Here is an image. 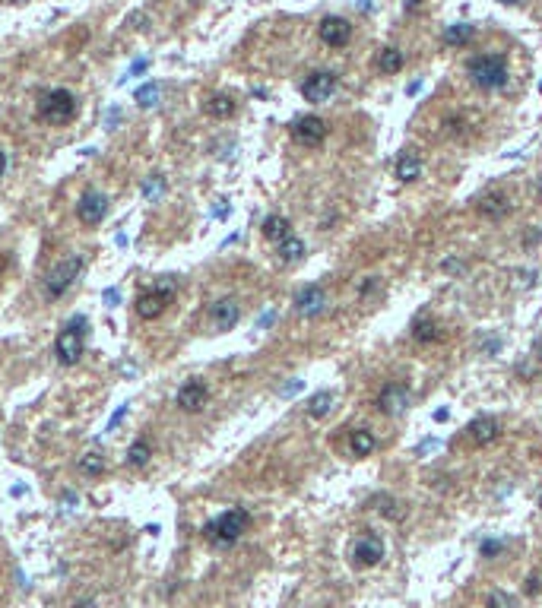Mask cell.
Segmentation results:
<instances>
[{
	"label": "cell",
	"instance_id": "cell-1",
	"mask_svg": "<svg viewBox=\"0 0 542 608\" xmlns=\"http://www.w3.org/2000/svg\"><path fill=\"white\" fill-rule=\"evenodd\" d=\"M466 73L469 82L482 92H498V89L508 86L510 73H508V57L504 54H476L466 63Z\"/></svg>",
	"mask_w": 542,
	"mask_h": 608
},
{
	"label": "cell",
	"instance_id": "cell-2",
	"mask_svg": "<svg viewBox=\"0 0 542 608\" xmlns=\"http://www.w3.org/2000/svg\"><path fill=\"white\" fill-rule=\"evenodd\" d=\"M248 526H251V513L244 507H229L225 513L213 517L203 526V538H210L213 545H235L248 532Z\"/></svg>",
	"mask_w": 542,
	"mask_h": 608
},
{
	"label": "cell",
	"instance_id": "cell-3",
	"mask_svg": "<svg viewBox=\"0 0 542 608\" xmlns=\"http://www.w3.org/2000/svg\"><path fill=\"white\" fill-rule=\"evenodd\" d=\"M175 291H178V279L162 276L159 282H153V289H143L134 301V310L143 320H156L168 310V304L175 301Z\"/></svg>",
	"mask_w": 542,
	"mask_h": 608
},
{
	"label": "cell",
	"instance_id": "cell-4",
	"mask_svg": "<svg viewBox=\"0 0 542 608\" xmlns=\"http://www.w3.org/2000/svg\"><path fill=\"white\" fill-rule=\"evenodd\" d=\"M86 317H77V320H70L64 329L58 333V339H54V358L61 361L64 367H73L80 358H83V348H86Z\"/></svg>",
	"mask_w": 542,
	"mask_h": 608
},
{
	"label": "cell",
	"instance_id": "cell-5",
	"mask_svg": "<svg viewBox=\"0 0 542 608\" xmlns=\"http://www.w3.org/2000/svg\"><path fill=\"white\" fill-rule=\"evenodd\" d=\"M39 118L54 127L70 124L77 118V95L70 89H51V92H45L39 99Z\"/></svg>",
	"mask_w": 542,
	"mask_h": 608
},
{
	"label": "cell",
	"instance_id": "cell-6",
	"mask_svg": "<svg viewBox=\"0 0 542 608\" xmlns=\"http://www.w3.org/2000/svg\"><path fill=\"white\" fill-rule=\"evenodd\" d=\"M80 270H83V257H80V253H70V257L58 260V263L48 270V276H45V295L51 298V301H54V298H64L67 289L77 282Z\"/></svg>",
	"mask_w": 542,
	"mask_h": 608
},
{
	"label": "cell",
	"instance_id": "cell-7",
	"mask_svg": "<svg viewBox=\"0 0 542 608\" xmlns=\"http://www.w3.org/2000/svg\"><path fill=\"white\" fill-rule=\"evenodd\" d=\"M336 82H339L336 73H330V70H314V73L301 82V95H305V101H311V105H324V101H330V95L336 92Z\"/></svg>",
	"mask_w": 542,
	"mask_h": 608
},
{
	"label": "cell",
	"instance_id": "cell-8",
	"mask_svg": "<svg viewBox=\"0 0 542 608\" xmlns=\"http://www.w3.org/2000/svg\"><path fill=\"white\" fill-rule=\"evenodd\" d=\"M384 538L377 532H362L352 545V564L355 567H374V564L384 561Z\"/></svg>",
	"mask_w": 542,
	"mask_h": 608
},
{
	"label": "cell",
	"instance_id": "cell-9",
	"mask_svg": "<svg viewBox=\"0 0 542 608\" xmlns=\"http://www.w3.org/2000/svg\"><path fill=\"white\" fill-rule=\"evenodd\" d=\"M108 215V196L99 190H83V196L77 200V219L83 225H99Z\"/></svg>",
	"mask_w": 542,
	"mask_h": 608
},
{
	"label": "cell",
	"instance_id": "cell-10",
	"mask_svg": "<svg viewBox=\"0 0 542 608\" xmlns=\"http://www.w3.org/2000/svg\"><path fill=\"white\" fill-rule=\"evenodd\" d=\"M292 139L301 146H320L327 137V120L317 118V114H305V118H298L292 127Z\"/></svg>",
	"mask_w": 542,
	"mask_h": 608
},
{
	"label": "cell",
	"instance_id": "cell-11",
	"mask_svg": "<svg viewBox=\"0 0 542 608\" xmlns=\"http://www.w3.org/2000/svg\"><path fill=\"white\" fill-rule=\"evenodd\" d=\"M210 327L213 333H229L238 320H241V304L235 298H219L216 304H210Z\"/></svg>",
	"mask_w": 542,
	"mask_h": 608
},
{
	"label": "cell",
	"instance_id": "cell-12",
	"mask_svg": "<svg viewBox=\"0 0 542 608\" xmlns=\"http://www.w3.org/2000/svg\"><path fill=\"white\" fill-rule=\"evenodd\" d=\"M317 35L327 48H346L352 38V25H349V19H343V16H324L317 25Z\"/></svg>",
	"mask_w": 542,
	"mask_h": 608
},
{
	"label": "cell",
	"instance_id": "cell-13",
	"mask_svg": "<svg viewBox=\"0 0 542 608\" xmlns=\"http://www.w3.org/2000/svg\"><path fill=\"white\" fill-rule=\"evenodd\" d=\"M206 399H210V386L203 384V380H187L184 386L178 390V396H175V405H178L181 412H200L206 405Z\"/></svg>",
	"mask_w": 542,
	"mask_h": 608
},
{
	"label": "cell",
	"instance_id": "cell-14",
	"mask_svg": "<svg viewBox=\"0 0 542 608\" xmlns=\"http://www.w3.org/2000/svg\"><path fill=\"white\" fill-rule=\"evenodd\" d=\"M409 405V386L406 384H387L381 393H377V409L384 415H403Z\"/></svg>",
	"mask_w": 542,
	"mask_h": 608
},
{
	"label": "cell",
	"instance_id": "cell-15",
	"mask_svg": "<svg viewBox=\"0 0 542 608\" xmlns=\"http://www.w3.org/2000/svg\"><path fill=\"white\" fill-rule=\"evenodd\" d=\"M466 431H469V441L476 443V447H489V443L498 441V434H501V424H498L495 418H489V415H479V418H472Z\"/></svg>",
	"mask_w": 542,
	"mask_h": 608
},
{
	"label": "cell",
	"instance_id": "cell-16",
	"mask_svg": "<svg viewBox=\"0 0 542 608\" xmlns=\"http://www.w3.org/2000/svg\"><path fill=\"white\" fill-rule=\"evenodd\" d=\"M324 304H327V295L320 285H305V289L295 295V310L305 317H317L320 310H324Z\"/></svg>",
	"mask_w": 542,
	"mask_h": 608
},
{
	"label": "cell",
	"instance_id": "cell-17",
	"mask_svg": "<svg viewBox=\"0 0 542 608\" xmlns=\"http://www.w3.org/2000/svg\"><path fill=\"white\" fill-rule=\"evenodd\" d=\"M412 336L415 342H422V346H428V342H441L444 339V329H441L438 320H431V317H419V320L412 323Z\"/></svg>",
	"mask_w": 542,
	"mask_h": 608
},
{
	"label": "cell",
	"instance_id": "cell-18",
	"mask_svg": "<svg viewBox=\"0 0 542 608\" xmlns=\"http://www.w3.org/2000/svg\"><path fill=\"white\" fill-rule=\"evenodd\" d=\"M393 175H396V181H403V184H412V181H419V177H422V162L412 156V152H400V158H396V168H393Z\"/></svg>",
	"mask_w": 542,
	"mask_h": 608
},
{
	"label": "cell",
	"instance_id": "cell-19",
	"mask_svg": "<svg viewBox=\"0 0 542 608\" xmlns=\"http://www.w3.org/2000/svg\"><path fill=\"white\" fill-rule=\"evenodd\" d=\"M235 99L232 95H213V99H206L203 101V111L210 114V118H216V120H229L232 114H235Z\"/></svg>",
	"mask_w": 542,
	"mask_h": 608
},
{
	"label": "cell",
	"instance_id": "cell-20",
	"mask_svg": "<svg viewBox=\"0 0 542 608\" xmlns=\"http://www.w3.org/2000/svg\"><path fill=\"white\" fill-rule=\"evenodd\" d=\"M260 232H263V238H267V241H276V244H279L282 238H289V234H292V225H289L286 215H267V219H263V225H260Z\"/></svg>",
	"mask_w": 542,
	"mask_h": 608
},
{
	"label": "cell",
	"instance_id": "cell-21",
	"mask_svg": "<svg viewBox=\"0 0 542 608\" xmlns=\"http://www.w3.org/2000/svg\"><path fill=\"white\" fill-rule=\"evenodd\" d=\"M374 447H377V441H374V434H371L368 428H355L349 434L352 456H371V453H374Z\"/></svg>",
	"mask_w": 542,
	"mask_h": 608
},
{
	"label": "cell",
	"instance_id": "cell-22",
	"mask_svg": "<svg viewBox=\"0 0 542 608\" xmlns=\"http://www.w3.org/2000/svg\"><path fill=\"white\" fill-rule=\"evenodd\" d=\"M333 393L330 390H320V393H314L311 399H308V418H314V422H320V418H327L330 415V409H333Z\"/></svg>",
	"mask_w": 542,
	"mask_h": 608
},
{
	"label": "cell",
	"instance_id": "cell-23",
	"mask_svg": "<svg viewBox=\"0 0 542 608\" xmlns=\"http://www.w3.org/2000/svg\"><path fill=\"white\" fill-rule=\"evenodd\" d=\"M479 213L489 215V219H504V215L510 213V203H508V196H501V194L482 196V200H479Z\"/></svg>",
	"mask_w": 542,
	"mask_h": 608
},
{
	"label": "cell",
	"instance_id": "cell-24",
	"mask_svg": "<svg viewBox=\"0 0 542 608\" xmlns=\"http://www.w3.org/2000/svg\"><path fill=\"white\" fill-rule=\"evenodd\" d=\"M276 253H279L282 263H295V260L305 257V241L295 238V234H289V238H282L279 244H276Z\"/></svg>",
	"mask_w": 542,
	"mask_h": 608
},
{
	"label": "cell",
	"instance_id": "cell-25",
	"mask_svg": "<svg viewBox=\"0 0 542 608\" xmlns=\"http://www.w3.org/2000/svg\"><path fill=\"white\" fill-rule=\"evenodd\" d=\"M149 456H153V447H149V443L140 437V441H134V443L127 447V456H124V462H127L130 469H143V466L149 462Z\"/></svg>",
	"mask_w": 542,
	"mask_h": 608
},
{
	"label": "cell",
	"instance_id": "cell-26",
	"mask_svg": "<svg viewBox=\"0 0 542 608\" xmlns=\"http://www.w3.org/2000/svg\"><path fill=\"white\" fill-rule=\"evenodd\" d=\"M377 70H381V73H387V76L400 73V70H403V51L400 48H384L381 54H377Z\"/></svg>",
	"mask_w": 542,
	"mask_h": 608
},
{
	"label": "cell",
	"instance_id": "cell-27",
	"mask_svg": "<svg viewBox=\"0 0 542 608\" xmlns=\"http://www.w3.org/2000/svg\"><path fill=\"white\" fill-rule=\"evenodd\" d=\"M472 38V25L469 23H457L450 25V29L444 32V44H450V48H460V44H466Z\"/></svg>",
	"mask_w": 542,
	"mask_h": 608
},
{
	"label": "cell",
	"instance_id": "cell-28",
	"mask_svg": "<svg viewBox=\"0 0 542 608\" xmlns=\"http://www.w3.org/2000/svg\"><path fill=\"white\" fill-rule=\"evenodd\" d=\"M80 472H83V475H102L105 472L102 453H83V456H80Z\"/></svg>",
	"mask_w": 542,
	"mask_h": 608
},
{
	"label": "cell",
	"instance_id": "cell-29",
	"mask_svg": "<svg viewBox=\"0 0 542 608\" xmlns=\"http://www.w3.org/2000/svg\"><path fill=\"white\" fill-rule=\"evenodd\" d=\"M159 92H162L159 82H146V86L137 89V101H140V108H153L156 101H159Z\"/></svg>",
	"mask_w": 542,
	"mask_h": 608
},
{
	"label": "cell",
	"instance_id": "cell-30",
	"mask_svg": "<svg viewBox=\"0 0 542 608\" xmlns=\"http://www.w3.org/2000/svg\"><path fill=\"white\" fill-rule=\"evenodd\" d=\"M371 507H377V510L384 513V517H400V510H393L396 507V500L393 498H387V494H374V498H371Z\"/></svg>",
	"mask_w": 542,
	"mask_h": 608
},
{
	"label": "cell",
	"instance_id": "cell-31",
	"mask_svg": "<svg viewBox=\"0 0 542 608\" xmlns=\"http://www.w3.org/2000/svg\"><path fill=\"white\" fill-rule=\"evenodd\" d=\"M489 608H517L514 595H508L504 589H495V593L489 595Z\"/></svg>",
	"mask_w": 542,
	"mask_h": 608
},
{
	"label": "cell",
	"instance_id": "cell-32",
	"mask_svg": "<svg viewBox=\"0 0 542 608\" xmlns=\"http://www.w3.org/2000/svg\"><path fill=\"white\" fill-rule=\"evenodd\" d=\"M162 190H165V181H162L159 175H156L153 181H146V184H143V196H146V200H159V196H162Z\"/></svg>",
	"mask_w": 542,
	"mask_h": 608
},
{
	"label": "cell",
	"instance_id": "cell-33",
	"mask_svg": "<svg viewBox=\"0 0 542 608\" xmlns=\"http://www.w3.org/2000/svg\"><path fill=\"white\" fill-rule=\"evenodd\" d=\"M504 548V542H495V538H489V542H482V555L489 557V555H498V551Z\"/></svg>",
	"mask_w": 542,
	"mask_h": 608
},
{
	"label": "cell",
	"instance_id": "cell-34",
	"mask_svg": "<svg viewBox=\"0 0 542 608\" xmlns=\"http://www.w3.org/2000/svg\"><path fill=\"white\" fill-rule=\"evenodd\" d=\"M124 415H127V405H121V409H118V412H115V415H111V418H108V431H111V428H118V422H121V418H124Z\"/></svg>",
	"mask_w": 542,
	"mask_h": 608
},
{
	"label": "cell",
	"instance_id": "cell-35",
	"mask_svg": "<svg viewBox=\"0 0 542 608\" xmlns=\"http://www.w3.org/2000/svg\"><path fill=\"white\" fill-rule=\"evenodd\" d=\"M301 386H305V384H301V380H292V384H289V386H282V396H292V393H298Z\"/></svg>",
	"mask_w": 542,
	"mask_h": 608
},
{
	"label": "cell",
	"instance_id": "cell-36",
	"mask_svg": "<svg viewBox=\"0 0 542 608\" xmlns=\"http://www.w3.org/2000/svg\"><path fill=\"white\" fill-rule=\"evenodd\" d=\"M146 63H149V61H137L134 67H130V73H127V76H137V73H143V70H146Z\"/></svg>",
	"mask_w": 542,
	"mask_h": 608
},
{
	"label": "cell",
	"instance_id": "cell-37",
	"mask_svg": "<svg viewBox=\"0 0 542 608\" xmlns=\"http://www.w3.org/2000/svg\"><path fill=\"white\" fill-rule=\"evenodd\" d=\"M447 415H450L447 409H434V422H447Z\"/></svg>",
	"mask_w": 542,
	"mask_h": 608
},
{
	"label": "cell",
	"instance_id": "cell-38",
	"mask_svg": "<svg viewBox=\"0 0 542 608\" xmlns=\"http://www.w3.org/2000/svg\"><path fill=\"white\" fill-rule=\"evenodd\" d=\"M105 301L115 304V301H118V289H108V291H105Z\"/></svg>",
	"mask_w": 542,
	"mask_h": 608
},
{
	"label": "cell",
	"instance_id": "cell-39",
	"mask_svg": "<svg viewBox=\"0 0 542 608\" xmlns=\"http://www.w3.org/2000/svg\"><path fill=\"white\" fill-rule=\"evenodd\" d=\"M4 171H7V152L0 149V177H4Z\"/></svg>",
	"mask_w": 542,
	"mask_h": 608
},
{
	"label": "cell",
	"instance_id": "cell-40",
	"mask_svg": "<svg viewBox=\"0 0 542 608\" xmlns=\"http://www.w3.org/2000/svg\"><path fill=\"white\" fill-rule=\"evenodd\" d=\"M498 4H504V6H514V4H520V0H498Z\"/></svg>",
	"mask_w": 542,
	"mask_h": 608
},
{
	"label": "cell",
	"instance_id": "cell-41",
	"mask_svg": "<svg viewBox=\"0 0 542 608\" xmlns=\"http://www.w3.org/2000/svg\"><path fill=\"white\" fill-rule=\"evenodd\" d=\"M539 507H542V494H539Z\"/></svg>",
	"mask_w": 542,
	"mask_h": 608
},
{
	"label": "cell",
	"instance_id": "cell-42",
	"mask_svg": "<svg viewBox=\"0 0 542 608\" xmlns=\"http://www.w3.org/2000/svg\"><path fill=\"white\" fill-rule=\"evenodd\" d=\"M16 4H26V0H16Z\"/></svg>",
	"mask_w": 542,
	"mask_h": 608
},
{
	"label": "cell",
	"instance_id": "cell-43",
	"mask_svg": "<svg viewBox=\"0 0 542 608\" xmlns=\"http://www.w3.org/2000/svg\"><path fill=\"white\" fill-rule=\"evenodd\" d=\"M539 92H542V82H539Z\"/></svg>",
	"mask_w": 542,
	"mask_h": 608
}]
</instances>
